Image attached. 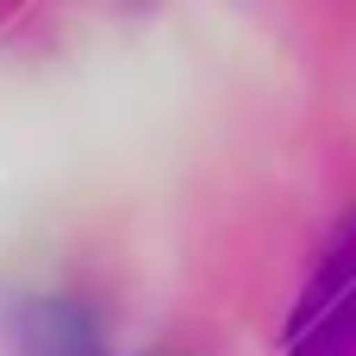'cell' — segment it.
Listing matches in <instances>:
<instances>
[{"instance_id":"1","label":"cell","mask_w":356,"mask_h":356,"mask_svg":"<svg viewBox=\"0 0 356 356\" xmlns=\"http://www.w3.org/2000/svg\"><path fill=\"white\" fill-rule=\"evenodd\" d=\"M294 356H356V225L313 282V300L294 325Z\"/></svg>"}]
</instances>
